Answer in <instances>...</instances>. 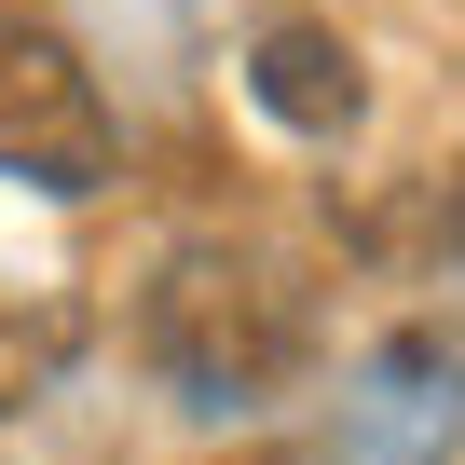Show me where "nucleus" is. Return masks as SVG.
I'll return each instance as SVG.
<instances>
[{
  "mask_svg": "<svg viewBox=\"0 0 465 465\" xmlns=\"http://www.w3.org/2000/svg\"><path fill=\"white\" fill-rule=\"evenodd\" d=\"M137 356L192 424H247L274 397H302L315 370V288L274 247H232V232H192V247L151 261L137 288Z\"/></svg>",
  "mask_w": 465,
  "mask_h": 465,
  "instance_id": "nucleus-1",
  "label": "nucleus"
},
{
  "mask_svg": "<svg viewBox=\"0 0 465 465\" xmlns=\"http://www.w3.org/2000/svg\"><path fill=\"white\" fill-rule=\"evenodd\" d=\"M0 178L15 192H110L124 178V110L96 83V55L42 15V0H0Z\"/></svg>",
  "mask_w": 465,
  "mask_h": 465,
  "instance_id": "nucleus-2",
  "label": "nucleus"
},
{
  "mask_svg": "<svg viewBox=\"0 0 465 465\" xmlns=\"http://www.w3.org/2000/svg\"><path fill=\"white\" fill-rule=\"evenodd\" d=\"M451 438H465V342H424L411 329V342H383L356 370L329 465H451Z\"/></svg>",
  "mask_w": 465,
  "mask_h": 465,
  "instance_id": "nucleus-3",
  "label": "nucleus"
},
{
  "mask_svg": "<svg viewBox=\"0 0 465 465\" xmlns=\"http://www.w3.org/2000/svg\"><path fill=\"white\" fill-rule=\"evenodd\" d=\"M247 96L288 124V137H356V42L342 28H315V15H274L261 42H247Z\"/></svg>",
  "mask_w": 465,
  "mask_h": 465,
  "instance_id": "nucleus-4",
  "label": "nucleus"
},
{
  "mask_svg": "<svg viewBox=\"0 0 465 465\" xmlns=\"http://www.w3.org/2000/svg\"><path fill=\"white\" fill-rule=\"evenodd\" d=\"M83 342H96V315H83L69 274H0V424H28L83 370Z\"/></svg>",
  "mask_w": 465,
  "mask_h": 465,
  "instance_id": "nucleus-5",
  "label": "nucleus"
}]
</instances>
